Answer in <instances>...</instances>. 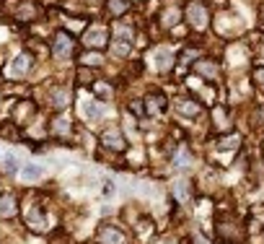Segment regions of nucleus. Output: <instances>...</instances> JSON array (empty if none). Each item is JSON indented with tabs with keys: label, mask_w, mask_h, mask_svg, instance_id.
Masks as SVG:
<instances>
[{
	"label": "nucleus",
	"mask_w": 264,
	"mask_h": 244,
	"mask_svg": "<svg viewBox=\"0 0 264 244\" xmlns=\"http://www.w3.org/2000/svg\"><path fill=\"white\" fill-rule=\"evenodd\" d=\"M106 42H109V31H106V26H101V24L91 26V29L83 34V44L91 47V50H101Z\"/></svg>",
	"instance_id": "nucleus-1"
},
{
	"label": "nucleus",
	"mask_w": 264,
	"mask_h": 244,
	"mask_svg": "<svg viewBox=\"0 0 264 244\" xmlns=\"http://www.w3.org/2000/svg\"><path fill=\"white\" fill-rule=\"evenodd\" d=\"M166 109H168V104H166V96L163 94H150L143 102V114H148V117H161Z\"/></svg>",
	"instance_id": "nucleus-2"
},
{
	"label": "nucleus",
	"mask_w": 264,
	"mask_h": 244,
	"mask_svg": "<svg viewBox=\"0 0 264 244\" xmlns=\"http://www.w3.org/2000/svg\"><path fill=\"white\" fill-rule=\"evenodd\" d=\"M52 55L57 57V60H68L72 55V39L68 37L65 31H60L57 37H54V42H52Z\"/></svg>",
	"instance_id": "nucleus-3"
},
{
	"label": "nucleus",
	"mask_w": 264,
	"mask_h": 244,
	"mask_svg": "<svg viewBox=\"0 0 264 244\" xmlns=\"http://www.w3.org/2000/svg\"><path fill=\"white\" fill-rule=\"evenodd\" d=\"M187 19H189V24L194 26V29H205L207 26V11H205V5L202 3H189L187 5Z\"/></svg>",
	"instance_id": "nucleus-4"
},
{
	"label": "nucleus",
	"mask_w": 264,
	"mask_h": 244,
	"mask_svg": "<svg viewBox=\"0 0 264 244\" xmlns=\"http://www.w3.org/2000/svg\"><path fill=\"white\" fill-rule=\"evenodd\" d=\"M80 114H83L86 122H98L104 117V107L94 99H80Z\"/></svg>",
	"instance_id": "nucleus-5"
},
{
	"label": "nucleus",
	"mask_w": 264,
	"mask_h": 244,
	"mask_svg": "<svg viewBox=\"0 0 264 244\" xmlns=\"http://www.w3.org/2000/svg\"><path fill=\"white\" fill-rule=\"evenodd\" d=\"M98 244H124V234L112 223H104L98 229Z\"/></svg>",
	"instance_id": "nucleus-6"
},
{
	"label": "nucleus",
	"mask_w": 264,
	"mask_h": 244,
	"mask_svg": "<svg viewBox=\"0 0 264 244\" xmlns=\"http://www.w3.org/2000/svg\"><path fill=\"white\" fill-rule=\"evenodd\" d=\"M171 65H174V55H171V50H166V47L156 50V55H153V68L161 70V73H166V70H171Z\"/></svg>",
	"instance_id": "nucleus-7"
},
{
	"label": "nucleus",
	"mask_w": 264,
	"mask_h": 244,
	"mask_svg": "<svg viewBox=\"0 0 264 244\" xmlns=\"http://www.w3.org/2000/svg\"><path fill=\"white\" fill-rule=\"evenodd\" d=\"M18 213V203L16 197L11 192L0 195V218H13V216Z\"/></svg>",
	"instance_id": "nucleus-8"
},
{
	"label": "nucleus",
	"mask_w": 264,
	"mask_h": 244,
	"mask_svg": "<svg viewBox=\"0 0 264 244\" xmlns=\"http://www.w3.org/2000/svg\"><path fill=\"white\" fill-rule=\"evenodd\" d=\"M18 174H21L24 182H36V179L44 177V166H39V164H24L21 169H18Z\"/></svg>",
	"instance_id": "nucleus-9"
},
{
	"label": "nucleus",
	"mask_w": 264,
	"mask_h": 244,
	"mask_svg": "<svg viewBox=\"0 0 264 244\" xmlns=\"http://www.w3.org/2000/svg\"><path fill=\"white\" fill-rule=\"evenodd\" d=\"M29 65H31L29 55H16L11 60V76H24L26 70H29Z\"/></svg>",
	"instance_id": "nucleus-10"
},
{
	"label": "nucleus",
	"mask_w": 264,
	"mask_h": 244,
	"mask_svg": "<svg viewBox=\"0 0 264 244\" xmlns=\"http://www.w3.org/2000/svg\"><path fill=\"white\" fill-rule=\"evenodd\" d=\"M101 140L106 143L109 148H122V146H124V138H122L120 130H106V133L101 135Z\"/></svg>",
	"instance_id": "nucleus-11"
},
{
	"label": "nucleus",
	"mask_w": 264,
	"mask_h": 244,
	"mask_svg": "<svg viewBox=\"0 0 264 244\" xmlns=\"http://www.w3.org/2000/svg\"><path fill=\"white\" fill-rule=\"evenodd\" d=\"M176 109L181 114H187V117H197L199 114V104H194L192 99H179L176 102Z\"/></svg>",
	"instance_id": "nucleus-12"
},
{
	"label": "nucleus",
	"mask_w": 264,
	"mask_h": 244,
	"mask_svg": "<svg viewBox=\"0 0 264 244\" xmlns=\"http://www.w3.org/2000/svg\"><path fill=\"white\" fill-rule=\"evenodd\" d=\"M179 8H166V11H163V16H161V24L166 26V29H171V26H176L179 24Z\"/></svg>",
	"instance_id": "nucleus-13"
},
{
	"label": "nucleus",
	"mask_w": 264,
	"mask_h": 244,
	"mask_svg": "<svg viewBox=\"0 0 264 244\" xmlns=\"http://www.w3.org/2000/svg\"><path fill=\"white\" fill-rule=\"evenodd\" d=\"M0 166H3V171H8V174H16L18 171V159L13 156V153H3V156H0Z\"/></svg>",
	"instance_id": "nucleus-14"
},
{
	"label": "nucleus",
	"mask_w": 264,
	"mask_h": 244,
	"mask_svg": "<svg viewBox=\"0 0 264 244\" xmlns=\"http://www.w3.org/2000/svg\"><path fill=\"white\" fill-rule=\"evenodd\" d=\"M114 31H117V42H127V44L132 42V31H130V26L117 24V26H114Z\"/></svg>",
	"instance_id": "nucleus-15"
},
{
	"label": "nucleus",
	"mask_w": 264,
	"mask_h": 244,
	"mask_svg": "<svg viewBox=\"0 0 264 244\" xmlns=\"http://www.w3.org/2000/svg\"><path fill=\"white\" fill-rule=\"evenodd\" d=\"M197 70H199V73H202V76H207V78H215V73H217V68L213 65V62H197Z\"/></svg>",
	"instance_id": "nucleus-16"
},
{
	"label": "nucleus",
	"mask_w": 264,
	"mask_h": 244,
	"mask_svg": "<svg viewBox=\"0 0 264 244\" xmlns=\"http://www.w3.org/2000/svg\"><path fill=\"white\" fill-rule=\"evenodd\" d=\"M109 11H112L114 16H120L127 11V0H109Z\"/></svg>",
	"instance_id": "nucleus-17"
},
{
	"label": "nucleus",
	"mask_w": 264,
	"mask_h": 244,
	"mask_svg": "<svg viewBox=\"0 0 264 244\" xmlns=\"http://www.w3.org/2000/svg\"><path fill=\"white\" fill-rule=\"evenodd\" d=\"M174 192H176L179 200H189V187H187V182H176L174 185Z\"/></svg>",
	"instance_id": "nucleus-18"
},
{
	"label": "nucleus",
	"mask_w": 264,
	"mask_h": 244,
	"mask_svg": "<svg viewBox=\"0 0 264 244\" xmlns=\"http://www.w3.org/2000/svg\"><path fill=\"white\" fill-rule=\"evenodd\" d=\"M127 52H130V44L127 42H114V55L117 57H127Z\"/></svg>",
	"instance_id": "nucleus-19"
},
{
	"label": "nucleus",
	"mask_w": 264,
	"mask_h": 244,
	"mask_svg": "<svg viewBox=\"0 0 264 244\" xmlns=\"http://www.w3.org/2000/svg\"><path fill=\"white\" fill-rule=\"evenodd\" d=\"M54 107H65L68 104V91H65V88H62V91H54Z\"/></svg>",
	"instance_id": "nucleus-20"
},
{
	"label": "nucleus",
	"mask_w": 264,
	"mask_h": 244,
	"mask_svg": "<svg viewBox=\"0 0 264 244\" xmlns=\"http://www.w3.org/2000/svg\"><path fill=\"white\" fill-rule=\"evenodd\" d=\"M220 148H239V135H231V138L220 140Z\"/></svg>",
	"instance_id": "nucleus-21"
},
{
	"label": "nucleus",
	"mask_w": 264,
	"mask_h": 244,
	"mask_svg": "<svg viewBox=\"0 0 264 244\" xmlns=\"http://www.w3.org/2000/svg\"><path fill=\"white\" fill-rule=\"evenodd\" d=\"M96 94H98V96H104V99H109V96H112V88L98 83V86H96Z\"/></svg>",
	"instance_id": "nucleus-22"
},
{
	"label": "nucleus",
	"mask_w": 264,
	"mask_h": 244,
	"mask_svg": "<svg viewBox=\"0 0 264 244\" xmlns=\"http://www.w3.org/2000/svg\"><path fill=\"white\" fill-rule=\"evenodd\" d=\"M68 130H70L68 120H57V125H54V133H68Z\"/></svg>",
	"instance_id": "nucleus-23"
},
{
	"label": "nucleus",
	"mask_w": 264,
	"mask_h": 244,
	"mask_svg": "<svg viewBox=\"0 0 264 244\" xmlns=\"http://www.w3.org/2000/svg\"><path fill=\"white\" fill-rule=\"evenodd\" d=\"M254 81H257V83L264 88V68H257V70H254Z\"/></svg>",
	"instance_id": "nucleus-24"
},
{
	"label": "nucleus",
	"mask_w": 264,
	"mask_h": 244,
	"mask_svg": "<svg viewBox=\"0 0 264 244\" xmlns=\"http://www.w3.org/2000/svg\"><path fill=\"white\" fill-rule=\"evenodd\" d=\"M98 62H101V57H98V55H88L86 57V65H98Z\"/></svg>",
	"instance_id": "nucleus-25"
}]
</instances>
